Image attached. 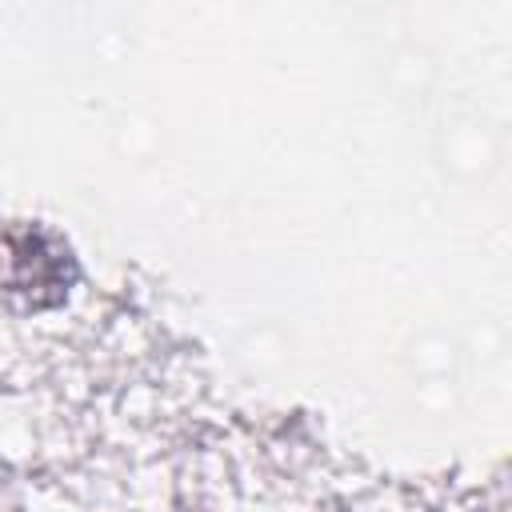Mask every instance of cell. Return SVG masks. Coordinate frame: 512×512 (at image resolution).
I'll return each instance as SVG.
<instances>
[{
    "instance_id": "obj_1",
    "label": "cell",
    "mask_w": 512,
    "mask_h": 512,
    "mask_svg": "<svg viewBox=\"0 0 512 512\" xmlns=\"http://www.w3.org/2000/svg\"><path fill=\"white\" fill-rule=\"evenodd\" d=\"M72 284V260L64 244L40 228H16L0 240V288L32 308L60 304Z\"/></svg>"
}]
</instances>
